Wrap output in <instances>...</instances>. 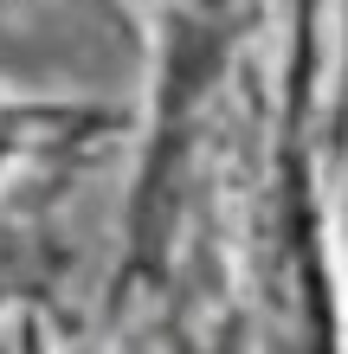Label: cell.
Instances as JSON below:
<instances>
[{
  "label": "cell",
  "instance_id": "obj_1",
  "mask_svg": "<svg viewBox=\"0 0 348 354\" xmlns=\"http://www.w3.org/2000/svg\"><path fill=\"white\" fill-rule=\"evenodd\" d=\"M104 129V116L84 110H52V103H0V174L39 161L46 149H71Z\"/></svg>",
  "mask_w": 348,
  "mask_h": 354
}]
</instances>
